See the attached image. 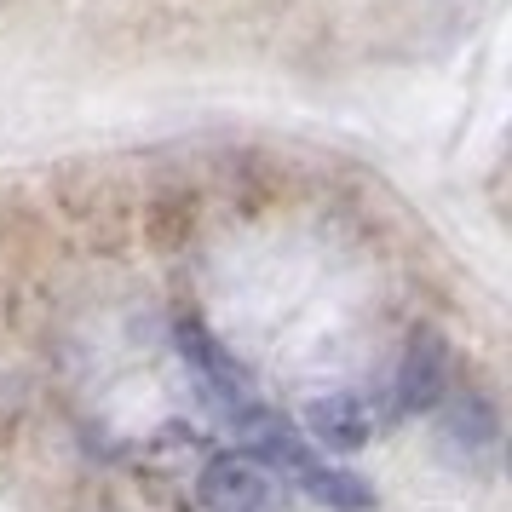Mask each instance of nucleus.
I'll return each instance as SVG.
<instances>
[{
    "label": "nucleus",
    "instance_id": "nucleus-1",
    "mask_svg": "<svg viewBox=\"0 0 512 512\" xmlns=\"http://www.w3.org/2000/svg\"><path fill=\"white\" fill-rule=\"evenodd\" d=\"M196 495H202V512H277L282 507V472H271L248 449H236V455L208 461Z\"/></svg>",
    "mask_w": 512,
    "mask_h": 512
},
{
    "label": "nucleus",
    "instance_id": "nucleus-2",
    "mask_svg": "<svg viewBox=\"0 0 512 512\" xmlns=\"http://www.w3.org/2000/svg\"><path fill=\"white\" fill-rule=\"evenodd\" d=\"M179 351L190 357V369L202 374V386H208L231 415L254 409V380H248V369H242V363H236L231 351L219 346L202 323H179Z\"/></svg>",
    "mask_w": 512,
    "mask_h": 512
},
{
    "label": "nucleus",
    "instance_id": "nucleus-3",
    "mask_svg": "<svg viewBox=\"0 0 512 512\" xmlns=\"http://www.w3.org/2000/svg\"><path fill=\"white\" fill-rule=\"evenodd\" d=\"M449 374H455V357H449V340L438 328H420L403 363H397V397L403 409H438L443 392H449Z\"/></svg>",
    "mask_w": 512,
    "mask_h": 512
},
{
    "label": "nucleus",
    "instance_id": "nucleus-4",
    "mask_svg": "<svg viewBox=\"0 0 512 512\" xmlns=\"http://www.w3.org/2000/svg\"><path fill=\"white\" fill-rule=\"evenodd\" d=\"M305 432L317 443H334V449H357V443H369L374 432V409L363 397H323V403H311L305 409Z\"/></svg>",
    "mask_w": 512,
    "mask_h": 512
}]
</instances>
